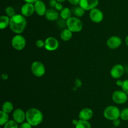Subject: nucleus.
<instances>
[{"instance_id": "obj_1", "label": "nucleus", "mask_w": 128, "mask_h": 128, "mask_svg": "<svg viewBox=\"0 0 128 128\" xmlns=\"http://www.w3.org/2000/svg\"><path fill=\"white\" fill-rule=\"evenodd\" d=\"M26 24L27 21L22 14H16L10 18V28L14 33H22L26 28Z\"/></svg>"}, {"instance_id": "obj_2", "label": "nucleus", "mask_w": 128, "mask_h": 128, "mask_svg": "<svg viewBox=\"0 0 128 128\" xmlns=\"http://www.w3.org/2000/svg\"><path fill=\"white\" fill-rule=\"evenodd\" d=\"M26 120L32 126H36L41 123L43 115L41 111L37 108H30L26 112Z\"/></svg>"}, {"instance_id": "obj_3", "label": "nucleus", "mask_w": 128, "mask_h": 128, "mask_svg": "<svg viewBox=\"0 0 128 128\" xmlns=\"http://www.w3.org/2000/svg\"><path fill=\"white\" fill-rule=\"evenodd\" d=\"M66 26L67 28L72 32H78L82 30L83 24L82 21L78 18L71 16L66 20Z\"/></svg>"}, {"instance_id": "obj_4", "label": "nucleus", "mask_w": 128, "mask_h": 128, "mask_svg": "<svg viewBox=\"0 0 128 128\" xmlns=\"http://www.w3.org/2000/svg\"><path fill=\"white\" fill-rule=\"evenodd\" d=\"M120 114H121V111L120 109L115 106H108L104 110L103 112L105 118L108 120H111V121L120 118Z\"/></svg>"}, {"instance_id": "obj_5", "label": "nucleus", "mask_w": 128, "mask_h": 128, "mask_svg": "<svg viewBox=\"0 0 128 128\" xmlns=\"http://www.w3.org/2000/svg\"><path fill=\"white\" fill-rule=\"evenodd\" d=\"M26 39L22 35L18 34L15 35L12 39L11 44L12 48L17 51H21L26 46Z\"/></svg>"}, {"instance_id": "obj_6", "label": "nucleus", "mask_w": 128, "mask_h": 128, "mask_svg": "<svg viewBox=\"0 0 128 128\" xmlns=\"http://www.w3.org/2000/svg\"><path fill=\"white\" fill-rule=\"evenodd\" d=\"M31 70L32 74L36 77H42L46 72L44 65L40 61H34L32 62Z\"/></svg>"}, {"instance_id": "obj_7", "label": "nucleus", "mask_w": 128, "mask_h": 128, "mask_svg": "<svg viewBox=\"0 0 128 128\" xmlns=\"http://www.w3.org/2000/svg\"><path fill=\"white\" fill-rule=\"evenodd\" d=\"M112 101L118 104H122L127 102L128 100V95L123 91L117 90L113 92L112 96Z\"/></svg>"}, {"instance_id": "obj_8", "label": "nucleus", "mask_w": 128, "mask_h": 128, "mask_svg": "<svg viewBox=\"0 0 128 128\" xmlns=\"http://www.w3.org/2000/svg\"><path fill=\"white\" fill-rule=\"evenodd\" d=\"M90 18L91 21L96 23L101 22L104 19L103 12L98 8H94L91 10L90 12Z\"/></svg>"}, {"instance_id": "obj_9", "label": "nucleus", "mask_w": 128, "mask_h": 128, "mask_svg": "<svg viewBox=\"0 0 128 128\" xmlns=\"http://www.w3.org/2000/svg\"><path fill=\"white\" fill-rule=\"evenodd\" d=\"M59 41L54 37H48L45 40L44 48L47 51H56L59 47Z\"/></svg>"}, {"instance_id": "obj_10", "label": "nucleus", "mask_w": 128, "mask_h": 128, "mask_svg": "<svg viewBox=\"0 0 128 128\" xmlns=\"http://www.w3.org/2000/svg\"><path fill=\"white\" fill-rule=\"evenodd\" d=\"M99 4V0H80L79 5L85 11H91L96 8Z\"/></svg>"}, {"instance_id": "obj_11", "label": "nucleus", "mask_w": 128, "mask_h": 128, "mask_svg": "<svg viewBox=\"0 0 128 128\" xmlns=\"http://www.w3.org/2000/svg\"><path fill=\"white\" fill-rule=\"evenodd\" d=\"M124 72V68L122 64H117L111 68L110 74L114 79H119L123 75Z\"/></svg>"}, {"instance_id": "obj_12", "label": "nucleus", "mask_w": 128, "mask_h": 128, "mask_svg": "<svg viewBox=\"0 0 128 128\" xmlns=\"http://www.w3.org/2000/svg\"><path fill=\"white\" fill-rule=\"evenodd\" d=\"M106 44L109 48L111 50H115V49L118 48L121 46L122 44V40L121 38L119 36H111L108 40Z\"/></svg>"}, {"instance_id": "obj_13", "label": "nucleus", "mask_w": 128, "mask_h": 128, "mask_svg": "<svg viewBox=\"0 0 128 128\" xmlns=\"http://www.w3.org/2000/svg\"><path fill=\"white\" fill-rule=\"evenodd\" d=\"M21 14L23 15L25 17H29L32 16L35 12L34 6L33 3L26 2L24 4L22 5L21 9Z\"/></svg>"}, {"instance_id": "obj_14", "label": "nucleus", "mask_w": 128, "mask_h": 128, "mask_svg": "<svg viewBox=\"0 0 128 128\" xmlns=\"http://www.w3.org/2000/svg\"><path fill=\"white\" fill-rule=\"evenodd\" d=\"M12 118L13 120H14L18 124H21L24 122L26 119V113L22 110L18 108L14 111L12 113Z\"/></svg>"}, {"instance_id": "obj_15", "label": "nucleus", "mask_w": 128, "mask_h": 128, "mask_svg": "<svg viewBox=\"0 0 128 128\" xmlns=\"http://www.w3.org/2000/svg\"><path fill=\"white\" fill-rule=\"evenodd\" d=\"M34 6L35 12L38 15L40 16L45 15L47 10H46V4L43 1L41 0H38L35 3H34Z\"/></svg>"}, {"instance_id": "obj_16", "label": "nucleus", "mask_w": 128, "mask_h": 128, "mask_svg": "<svg viewBox=\"0 0 128 128\" xmlns=\"http://www.w3.org/2000/svg\"><path fill=\"white\" fill-rule=\"evenodd\" d=\"M93 116V111L91 109L86 108L81 110L79 113V118L80 120L84 121H89L92 118Z\"/></svg>"}, {"instance_id": "obj_17", "label": "nucleus", "mask_w": 128, "mask_h": 128, "mask_svg": "<svg viewBox=\"0 0 128 128\" xmlns=\"http://www.w3.org/2000/svg\"><path fill=\"white\" fill-rule=\"evenodd\" d=\"M58 11H57L56 9H48V10H47L46 14H45V17L48 21H56V20H58L59 16H60V14Z\"/></svg>"}, {"instance_id": "obj_18", "label": "nucleus", "mask_w": 128, "mask_h": 128, "mask_svg": "<svg viewBox=\"0 0 128 128\" xmlns=\"http://www.w3.org/2000/svg\"><path fill=\"white\" fill-rule=\"evenodd\" d=\"M72 32L68 28H64L60 34V38L64 41H68L72 38Z\"/></svg>"}, {"instance_id": "obj_19", "label": "nucleus", "mask_w": 128, "mask_h": 128, "mask_svg": "<svg viewBox=\"0 0 128 128\" xmlns=\"http://www.w3.org/2000/svg\"><path fill=\"white\" fill-rule=\"evenodd\" d=\"M10 18L6 16H1L0 17V28L1 30L6 28L8 26H10Z\"/></svg>"}, {"instance_id": "obj_20", "label": "nucleus", "mask_w": 128, "mask_h": 128, "mask_svg": "<svg viewBox=\"0 0 128 128\" xmlns=\"http://www.w3.org/2000/svg\"><path fill=\"white\" fill-rule=\"evenodd\" d=\"M60 16L63 20H68L71 17V11L69 8H64L60 11Z\"/></svg>"}, {"instance_id": "obj_21", "label": "nucleus", "mask_w": 128, "mask_h": 128, "mask_svg": "<svg viewBox=\"0 0 128 128\" xmlns=\"http://www.w3.org/2000/svg\"><path fill=\"white\" fill-rule=\"evenodd\" d=\"M13 108V104H12V102H10V101L4 102L2 106V111H3L5 112H7L8 114L12 112Z\"/></svg>"}, {"instance_id": "obj_22", "label": "nucleus", "mask_w": 128, "mask_h": 128, "mask_svg": "<svg viewBox=\"0 0 128 128\" xmlns=\"http://www.w3.org/2000/svg\"><path fill=\"white\" fill-rule=\"evenodd\" d=\"M72 12L76 17H81L84 14L85 10L79 5L78 6H76V7L74 8Z\"/></svg>"}, {"instance_id": "obj_23", "label": "nucleus", "mask_w": 128, "mask_h": 128, "mask_svg": "<svg viewBox=\"0 0 128 128\" xmlns=\"http://www.w3.org/2000/svg\"><path fill=\"white\" fill-rule=\"evenodd\" d=\"M0 115H1V118H0V125L2 126L4 125L8 121H9V116L8 113L4 112L1 110L0 111Z\"/></svg>"}, {"instance_id": "obj_24", "label": "nucleus", "mask_w": 128, "mask_h": 128, "mask_svg": "<svg viewBox=\"0 0 128 128\" xmlns=\"http://www.w3.org/2000/svg\"><path fill=\"white\" fill-rule=\"evenodd\" d=\"M76 128H91V124L88 121L80 120L77 124L76 125Z\"/></svg>"}, {"instance_id": "obj_25", "label": "nucleus", "mask_w": 128, "mask_h": 128, "mask_svg": "<svg viewBox=\"0 0 128 128\" xmlns=\"http://www.w3.org/2000/svg\"><path fill=\"white\" fill-rule=\"evenodd\" d=\"M5 12H6V15L11 18L13 17L14 15H16V12L15 10L12 6H8L5 9Z\"/></svg>"}, {"instance_id": "obj_26", "label": "nucleus", "mask_w": 128, "mask_h": 128, "mask_svg": "<svg viewBox=\"0 0 128 128\" xmlns=\"http://www.w3.org/2000/svg\"><path fill=\"white\" fill-rule=\"evenodd\" d=\"M18 124L14 120H10L5 124L4 128H19Z\"/></svg>"}, {"instance_id": "obj_27", "label": "nucleus", "mask_w": 128, "mask_h": 128, "mask_svg": "<svg viewBox=\"0 0 128 128\" xmlns=\"http://www.w3.org/2000/svg\"><path fill=\"white\" fill-rule=\"evenodd\" d=\"M120 118L123 121H128V108L123 109L122 111H121L120 114Z\"/></svg>"}, {"instance_id": "obj_28", "label": "nucleus", "mask_w": 128, "mask_h": 128, "mask_svg": "<svg viewBox=\"0 0 128 128\" xmlns=\"http://www.w3.org/2000/svg\"><path fill=\"white\" fill-rule=\"evenodd\" d=\"M121 88H122V91L128 95V80L123 81V83H122Z\"/></svg>"}, {"instance_id": "obj_29", "label": "nucleus", "mask_w": 128, "mask_h": 128, "mask_svg": "<svg viewBox=\"0 0 128 128\" xmlns=\"http://www.w3.org/2000/svg\"><path fill=\"white\" fill-rule=\"evenodd\" d=\"M36 45L38 48H42L44 47L45 46V41H44L42 40H38L36 41Z\"/></svg>"}, {"instance_id": "obj_30", "label": "nucleus", "mask_w": 128, "mask_h": 128, "mask_svg": "<svg viewBox=\"0 0 128 128\" xmlns=\"http://www.w3.org/2000/svg\"><path fill=\"white\" fill-rule=\"evenodd\" d=\"M31 126H32V125L27 121V122H24L21 123L20 128H31Z\"/></svg>"}, {"instance_id": "obj_31", "label": "nucleus", "mask_w": 128, "mask_h": 128, "mask_svg": "<svg viewBox=\"0 0 128 128\" xmlns=\"http://www.w3.org/2000/svg\"><path fill=\"white\" fill-rule=\"evenodd\" d=\"M54 8L56 9L57 11H61V10H62V9L64 8H63V6H62V4H61V2H58L57 3H56V6H55Z\"/></svg>"}, {"instance_id": "obj_32", "label": "nucleus", "mask_w": 128, "mask_h": 128, "mask_svg": "<svg viewBox=\"0 0 128 128\" xmlns=\"http://www.w3.org/2000/svg\"><path fill=\"white\" fill-rule=\"evenodd\" d=\"M57 2V0H50V1H49V5H50L52 8H53L55 7V6H56Z\"/></svg>"}, {"instance_id": "obj_33", "label": "nucleus", "mask_w": 128, "mask_h": 128, "mask_svg": "<svg viewBox=\"0 0 128 128\" xmlns=\"http://www.w3.org/2000/svg\"><path fill=\"white\" fill-rule=\"evenodd\" d=\"M112 122H113V125L115 127H118V126L121 124V121L119 120V118L113 120V121H112Z\"/></svg>"}, {"instance_id": "obj_34", "label": "nucleus", "mask_w": 128, "mask_h": 128, "mask_svg": "<svg viewBox=\"0 0 128 128\" xmlns=\"http://www.w3.org/2000/svg\"><path fill=\"white\" fill-rule=\"evenodd\" d=\"M68 2H70V3H71V4L72 5H78L80 4V0H68Z\"/></svg>"}, {"instance_id": "obj_35", "label": "nucleus", "mask_w": 128, "mask_h": 128, "mask_svg": "<svg viewBox=\"0 0 128 128\" xmlns=\"http://www.w3.org/2000/svg\"><path fill=\"white\" fill-rule=\"evenodd\" d=\"M122 83H123V81H121V80H118L117 81H116V84L118 86H122Z\"/></svg>"}, {"instance_id": "obj_36", "label": "nucleus", "mask_w": 128, "mask_h": 128, "mask_svg": "<svg viewBox=\"0 0 128 128\" xmlns=\"http://www.w3.org/2000/svg\"><path fill=\"white\" fill-rule=\"evenodd\" d=\"M26 2H30V3H35L38 0H24Z\"/></svg>"}, {"instance_id": "obj_37", "label": "nucleus", "mask_w": 128, "mask_h": 128, "mask_svg": "<svg viewBox=\"0 0 128 128\" xmlns=\"http://www.w3.org/2000/svg\"><path fill=\"white\" fill-rule=\"evenodd\" d=\"M78 121L79 120H73V121H72V123L74 124V125L76 126V125L78 124Z\"/></svg>"}, {"instance_id": "obj_38", "label": "nucleus", "mask_w": 128, "mask_h": 128, "mask_svg": "<svg viewBox=\"0 0 128 128\" xmlns=\"http://www.w3.org/2000/svg\"><path fill=\"white\" fill-rule=\"evenodd\" d=\"M125 42H126V44L128 46V36H126V39H125Z\"/></svg>"}, {"instance_id": "obj_39", "label": "nucleus", "mask_w": 128, "mask_h": 128, "mask_svg": "<svg viewBox=\"0 0 128 128\" xmlns=\"http://www.w3.org/2000/svg\"><path fill=\"white\" fill-rule=\"evenodd\" d=\"M65 1H66V0H57L58 2H61V3H62V2H64Z\"/></svg>"}, {"instance_id": "obj_40", "label": "nucleus", "mask_w": 128, "mask_h": 128, "mask_svg": "<svg viewBox=\"0 0 128 128\" xmlns=\"http://www.w3.org/2000/svg\"></svg>"}]
</instances>
